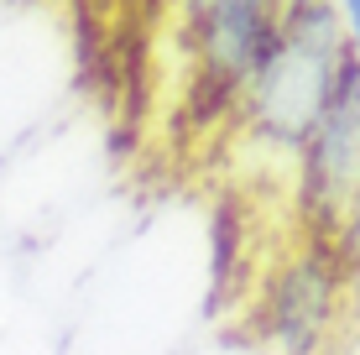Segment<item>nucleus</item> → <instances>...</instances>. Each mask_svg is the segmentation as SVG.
Masks as SVG:
<instances>
[{"mask_svg":"<svg viewBox=\"0 0 360 355\" xmlns=\"http://www.w3.org/2000/svg\"><path fill=\"white\" fill-rule=\"evenodd\" d=\"M355 63L340 27L334 0H288L277 21V42L251 73L235 120L251 131L256 146L297 157V146L314 136V126L340 100L345 68Z\"/></svg>","mask_w":360,"mask_h":355,"instance_id":"1","label":"nucleus"},{"mask_svg":"<svg viewBox=\"0 0 360 355\" xmlns=\"http://www.w3.org/2000/svg\"><path fill=\"white\" fill-rule=\"evenodd\" d=\"M288 0H183V32L193 53V110L198 120L235 115L251 73L277 42Z\"/></svg>","mask_w":360,"mask_h":355,"instance_id":"3","label":"nucleus"},{"mask_svg":"<svg viewBox=\"0 0 360 355\" xmlns=\"http://www.w3.org/2000/svg\"><path fill=\"white\" fill-rule=\"evenodd\" d=\"M350 324L360 329V235L350 246Z\"/></svg>","mask_w":360,"mask_h":355,"instance_id":"6","label":"nucleus"},{"mask_svg":"<svg viewBox=\"0 0 360 355\" xmlns=\"http://www.w3.org/2000/svg\"><path fill=\"white\" fill-rule=\"evenodd\" d=\"M350 314V256L329 240H303V251L271 272L262 288V335L282 355H324L329 329Z\"/></svg>","mask_w":360,"mask_h":355,"instance_id":"4","label":"nucleus"},{"mask_svg":"<svg viewBox=\"0 0 360 355\" xmlns=\"http://www.w3.org/2000/svg\"><path fill=\"white\" fill-rule=\"evenodd\" d=\"M292 209L303 240H329L350 256L360 235V63L345 68L340 100L297 146Z\"/></svg>","mask_w":360,"mask_h":355,"instance_id":"2","label":"nucleus"},{"mask_svg":"<svg viewBox=\"0 0 360 355\" xmlns=\"http://www.w3.org/2000/svg\"><path fill=\"white\" fill-rule=\"evenodd\" d=\"M340 6V27H345V42H350L355 63H360V0H334Z\"/></svg>","mask_w":360,"mask_h":355,"instance_id":"5","label":"nucleus"}]
</instances>
